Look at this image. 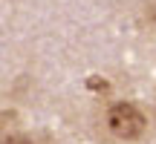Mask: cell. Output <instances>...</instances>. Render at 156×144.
<instances>
[{
    "label": "cell",
    "instance_id": "1",
    "mask_svg": "<svg viewBox=\"0 0 156 144\" xmlns=\"http://www.w3.org/2000/svg\"><path fill=\"white\" fill-rule=\"evenodd\" d=\"M104 121H107V130H110L116 139H122V141L142 139V133H145V127H147L145 112H142L133 101H116V104L107 110Z\"/></svg>",
    "mask_w": 156,
    "mask_h": 144
},
{
    "label": "cell",
    "instance_id": "3",
    "mask_svg": "<svg viewBox=\"0 0 156 144\" xmlns=\"http://www.w3.org/2000/svg\"><path fill=\"white\" fill-rule=\"evenodd\" d=\"M147 23H151V26L156 29V0H153L151 6H147Z\"/></svg>",
    "mask_w": 156,
    "mask_h": 144
},
{
    "label": "cell",
    "instance_id": "2",
    "mask_svg": "<svg viewBox=\"0 0 156 144\" xmlns=\"http://www.w3.org/2000/svg\"><path fill=\"white\" fill-rule=\"evenodd\" d=\"M0 144H35V139L26 133H9V135L0 139Z\"/></svg>",
    "mask_w": 156,
    "mask_h": 144
}]
</instances>
